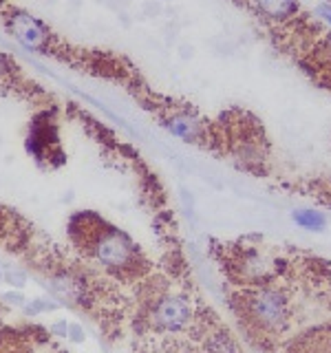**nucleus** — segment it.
<instances>
[{"mask_svg": "<svg viewBox=\"0 0 331 353\" xmlns=\"http://www.w3.org/2000/svg\"><path fill=\"white\" fill-rule=\"evenodd\" d=\"M314 16H316L318 20H323L325 25L331 29V3H318V5L314 7Z\"/></svg>", "mask_w": 331, "mask_h": 353, "instance_id": "11", "label": "nucleus"}, {"mask_svg": "<svg viewBox=\"0 0 331 353\" xmlns=\"http://www.w3.org/2000/svg\"><path fill=\"white\" fill-rule=\"evenodd\" d=\"M0 283H5V270L0 268Z\"/></svg>", "mask_w": 331, "mask_h": 353, "instance_id": "17", "label": "nucleus"}, {"mask_svg": "<svg viewBox=\"0 0 331 353\" xmlns=\"http://www.w3.org/2000/svg\"><path fill=\"white\" fill-rule=\"evenodd\" d=\"M245 3L259 18H263L265 22H272V25L292 22L298 16V11H301L298 0H245Z\"/></svg>", "mask_w": 331, "mask_h": 353, "instance_id": "6", "label": "nucleus"}, {"mask_svg": "<svg viewBox=\"0 0 331 353\" xmlns=\"http://www.w3.org/2000/svg\"><path fill=\"white\" fill-rule=\"evenodd\" d=\"M5 25L22 49L36 55H49L51 31L44 22L31 16L25 9H9L5 14Z\"/></svg>", "mask_w": 331, "mask_h": 353, "instance_id": "5", "label": "nucleus"}, {"mask_svg": "<svg viewBox=\"0 0 331 353\" xmlns=\"http://www.w3.org/2000/svg\"><path fill=\"white\" fill-rule=\"evenodd\" d=\"M287 268L274 279L257 285H237L230 294V305L239 323L257 347H270L279 336H287L296 325L298 301L292 287H287Z\"/></svg>", "mask_w": 331, "mask_h": 353, "instance_id": "1", "label": "nucleus"}, {"mask_svg": "<svg viewBox=\"0 0 331 353\" xmlns=\"http://www.w3.org/2000/svg\"><path fill=\"white\" fill-rule=\"evenodd\" d=\"M203 309L185 292L161 290L146 305L141 323L150 336H179L197 323Z\"/></svg>", "mask_w": 331, "mask_h": 353, "instance_id": "3", "label": "nucleus"}, {"mask_svg": "<svg viewBox=\"0 0 331 353\" xmlns=\"http://www.w3.org/2000/svg\"><path fill=\"white\" fill-rule=\"evenodd\" d=\"M5 283H9L14 290H22L29 283V276L18 265H9V268H5Z\"/></svg>", "mask_w": 331, "mask_h": 353, "instance_id": "9", "label": "nucleus"}, {"mask_svg": "<svg viewBox=\"0 0 331 353\" xmlns=\"http://www.w3.org/2000/svg\"><path fill=\"white\" fill-rule=\"evenodd\" d=\"M104 5L119 14V11H126L130 7V0H104Z\"/></svg>", "mask_w": 331, "mask_h": 353, "instance_id": "16", "label": "nucleus"}, {"mask_svg": "<svg viewBox=\"0 0 331 353\" xmlns=\"http://www.w3.org/2000/svg\"><path fill=\"white\" fill-rule=\"evenodd\" d=\"M161 3H170V0H161Z\"/></svg>", "mask_w": 331, "mask_h": 353, "instance_id": "18", "label": "nucleus"}, {"mask_svg": "<svg viewBox=\"0 0 331 353\" xmlns=\"http://www.w3.org/2000/svg\"><path fill=\"white\" fill-rule=\"evenodd\" d=\"M166 130L170 132L172 137L181 139L185 143H199L205 139V126L203 121L194 117L192 113H185V110H179V113H172L163 119Z\"/></svg>", "mask_w": 331, "mask_h": 353, "instance_id": "7", "label": "nucleus"}, {"mask_svg": "<svg viewBox=\"0 0 331 353\" xmlns=\"http://www.w3.org/2000/svg\"><path fill=\"white\" fill-rule=\"evenodd\" d=\"M69 325L71 323H66V320H58V323L49 325V331L53 336H58V338H66V336H69Z\"/></svg>", "mask_w": 331, "mask_h": 353, "instance_id": "14", "label": "nucleus"}, {"mask_svg": "<svg viewBox=\"0 0 331 353\" xmlns=\"http://www.w3.org/2000/svg\"><path fill=\"white\" fill-rule=\"evenodd\" d=\"M25 314L27 316H38V314H44V312H53V309H58V303H49V301H42V298H36V301L27 303L25 307Z\"/></svg>", "mask_w": 331, "mask_h": 353, "instance_id": "10", "label": "nucleus"}, {"mask_svg": "<svg viewBox=\"0 0 331 353\" xmlns=\"http://www.w3.org/2000/svg\"><path fill=\"white\" fill-rule=\"evenodd\" d=\"M3 301L9 303V305H14V307H25V305H27V298H25V294H22L20 290H14V292L3 294Z\"/></svg>", "mask_w": 331, "mask_h": 353, "instance_id": "13", "label": "nucleus"}, {"mask_svg": "<svg viewBox=\"0 0 331 353\" xmlns=\"http://www.w3.org/2000/svg\"><path fill=\"white\" fill-rule=\"evenodd\" d=\"M42 285L47 287L49 294L60 301V305L66 307H84L88 309L93 301V292L91 285H88L86 276L82 272H77L71 265H49L42 263Z\"/></svg>", "mask_w": 331, "mask_h": 353, "instance_id": "4", "label": "nucleus"}, {"mask_svg": "<svg viewBox=\"0 0 331 353\" xmlns=\"http://www.w3.org/2000/svg\"><path fill=\"white\" fill-rule=\"evenodd\" d=\"M14 71H16V69H14V64H11V60L7 58V55L0 53V82H3L5 77H9Z\"/></svg>", "mask_w": 331, "mask_h": 353, "instance_id": "15", "label": "nucleus"}, {"mask_svg": "<svg viewBox=\"0 0 331 353\" xmlns=\"http://www.w3.org/2000/svg\"><path fill=\"white\" fill-rule=\"evenodd\" d=\"M292 221L298 228L309 230V232H325L327 228V216L325 212H318V210H307V208L294 210Z\"/></svg>", "mask_w": 331, "mask_h": 353, "instance_id": "8", "label": "nucleus"}, {"mask_svg": "<svg viewBox=\"0 0 331 353\" xmlns=\"http://www.w3.org/2000/svg\"><path fill=\"white\" fill-rule=\"evenodd\" d=\"M73 243L104 272L121 281H137L148 270V261L139 245L124 230L106 223L95 212H77L69 221Z\"/></svg>", "mask_w": 331, "mask_h": 353, "instance_id": "2", "label": "nucleus"}, {"mask_svg": "<svg viewBox=\"0 0 331 353\" xmlns=\"http://www.w3.org/2000/svg\"><path fill=\"white\" fill-rule=\"evenodd\" d=\"M66 340H69V342H73V345H82V342L86 340L82 325H77V323H71V325H69V336H66Z\"/></svg>", "mask_w": 331, "mask_h": 353, "instance_id": "12", "label": "nucleus"}]
</instances>
